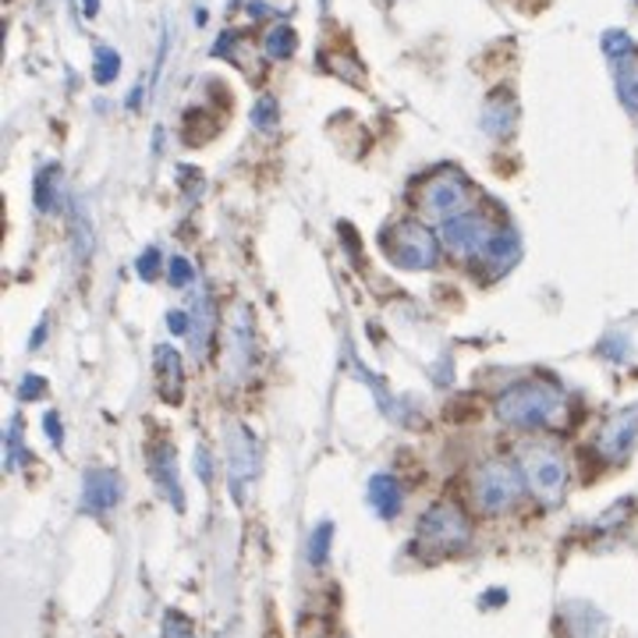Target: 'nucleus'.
Wrapping results in <instances>:
<instances>
[{
	"instance_id": "28",
	"label": "nucleus",
	"mask_w": 638,
	"mask_h": 638,
	"mask_svg": "<svg viewBox=\"0 0 638 638\" xmlns=\"http://www.w3.org/2000/svg\"><path fill=\"white\" fill-rule=\"evenodd\" d=\"M164 635H167V638H196V631H192V625L185 621L181 614H167V621H164Z\"/></svg>"
},
{
	"instance_id": "5",
	"label": "nucleus",
	"mask_w": 638,
	"mask_h": 638,
	"mask_svg": "<svg viewBox=\"0 0 638 638\" xmlns=\"http://www.w3.org/2000/svg\"><path fill=\"white\" fill-rule=\"evenodd\" d=\"M440 238H443V245H448L454 256L487 259L493 242H497V230L490 227L487 217H479V213H458V217L443 220Z\"/></svg>"
},
{
	"instance_id": "17",
	"label": "nucleus",
	"mask_w": 638,
	"mask_h": 638,
	"mask_svg": "<svg viewBox=\"0 0 638 638\" xmlns=\"http://www.w3.org/2000/svg\"><path fill=\"white\" fill-rule=\"evenodd\" d=\"M29 461H32V454L26 451V443H22V419L11 415L8 433H4V469L18 472L22 465H29Z\"/></svg>"
},
{
	"instance_id": "22",
	"label": "nucleus",
	"mask_w": 638,
	"mask_h": 638,
	"mask_svg": "<svg viewBox=\"0 0 638 638\" xmlns=\"http://www.w3.org/2000/svg\"><path fill=\"white\" fill-rule=\"evenodd\" d=\"M331 539H334V526L331 521H323V526L313 532V539H308V560L320 568L326 565V553H331Z\"/></svg>"
},
{
	"instance_id": "14",
	"label": "nucleus",
	"mask_w": 638,
	"mask_h": 638,
	"mask_svg": "<svg viewBox=\"0 0 638 638\" xmlns=\"http://www.w3.org/2000/svg\"><path fill=\"white\" fill-rule=\"evenodd\" d=\"M370 508L380 514V518H394L397 511H401V482L394 479V475H386V472H380V475H373L370 479Z\"/></svg>"
},
{
	"instance_id": "15",
	"label": "nucleus",
	"mask_w": 638,
	"mask_h": 638,
	"mask_svg": "<svg viewBox=\"0 0 638 638\" xmlns=\"http://www.w3.org/2000/svg\"><path fill=\"white\" fill-rule=\"evenodd\" d=\"M61 178H65V174H61V167H57V164H47L40 174H36L32 203H36V209H40V213H50L57 203H61V192H57V188H61Z\"/></svg>"
},
{
	"instance_id": "29",
	"label": "nucleus",
	"mask_w": 638,
	"mask_h": 638,
	"mask_svg": "<svg viewBox=\"0 0 638 638\" xmlns=\"http://www.w3.org/2000/svg\"><path fill=\"white\" fill-rule=\"evenodd\" d=\"M43 394H47V383H43V376H36V373H29V376L22 380V386H18V397H22V401L43 397Z\"/></svg>"
},
{
	"instance_id": "20",
	"label": "nucleus",
	"mask_w": 638,
	"mask_h": 638,
	"mask_svg": "<svg viewBox=\"0 0 638 638\" xmlns=\"http://www.w3.org/2000/svg\"><path fill=\"white\" fill-rule=\"evenodd\" d=\"M71 242H75V256L89 259V253H92V224H89L79 199L71 203Z\"/></svg>"
},
{
	"instance_id": "34",
	"label": "nucleus",
	"mask_w": 638,
	"mask_h": 638,
	"mask_svg": "<svg viewBox=\"0 0 638 638\" xmlns=\"http://www.w3.org/2000/svg\"><path fill=\"white\" fill-rule=\"evenodd\" d=\"M47 337V323L40 326V331H36V337H32V347H40V341Z\"/></svg>"
},
{
	"instance_id": "32",
	"label": "nucleus",
	"mask_w": 638,
	"mask_h": 638,
	"mask_svg": "<svg viewBox=\"0 0 638 638\" xmlns=\"http://www.w3.org/2000/svg\"><path fill=\"white\" fill-rule=\"evenodd\" d=\"M196 472H199L203 482H213V458H209V451L203 448V443L196 448Z\"/></svg>"
},
{
	"instance_id": "3",
	"label": "nucleus",
	"mask_w": 638,
	"mask_h": 638,
	"mask_svg": "<svg viewBox=\"0 0 638 638\" xmlns=\"http://www.w3.org/2000/svg\"><path fill=\"white\" fill-rule=\"evenodd\" d=\"M469 539H472V526L458 504H433L419 518V547L425 550L451 553V550L469 547Z\"/></svg>"
},
{
	"instance_id": "33",
	"label": "nucleus",
	"mask_w": 638,
	"mask_h": 638,
	"mask_svg": "<svg viewBox=\"0 0 638 638\" xmlns=\"http://www.w3.org/2000/svg\"><path fill=\"white\" fill-rule=\"evenodd\" d=\"M82 11H86L89 18H96V11H100V0H82Z\"/></svg>"
},
{
	"instance_id": "19",
	"label": "nucleus",
	"mask_w": 638,
	"mask_h": 638,
	"mask_svg": "<svg viewBox=\"0 0 638 638\" xmlns=\"http://www.w3.org/2000/svg\"><path fill=\"white\" fill-rule=\"evenodd\" d=\"M482 128L497 135V139H504V135H511V128H514V107L508 100H490L487 114H482Z\"/></svg>"
},
{
	"instance_id": "12",
	"label": "nucleus",
	"mask_w": 638,
	"mask_h": 638,
	"mask_svg": "<svg viewBox=\"0 0 638 638\" xmlns=\"http://www.w3.org/2000/svg\"><path fill=\"white\" fill-rule=\"evenodd\" d=\"M253 355H256L253 320H248V308H238V320L230 323V337H227V370L245 373L248 365H253Z\"/></svg>"
},
{
	"instance_id": "27",
	"label": "nucleus",
	"mask_w": 638,
	"mask_h": 638,
	"mask_svg": "<svg viewBox=\"0 0 638 638\" xmlns=\"http://www.w3.org/2000/svg\"><path fill=\"white\" fill-rule=\"evenodd\" d=\"M135 269H139V277H143V281H153V277H157V269H160V248H157V245H149L146 253L139 256V263H135Z\"/></svg>"
},
{
	"instance_id": "31",
	"label": "nucleus",
	"mask_w": 638,
	"mask_h": 638,
	"mask_svg": "<svg viewBox=\"0 0 638 638\" xmlns=\"http://www.w3.org/2000/svg\"><path fill=\"white\" fill-rule=\"evenodd\" d=\"M167 331H170L174 337H185V334L192 331L188 313H167Z\"/></svg>"
},
{
	"instance_id": "23",
	"label": "nucleus",
	"mask_w": 638,
	"mask_h": 638,
	"mask_svg": "<svg viewBox=\"0 0 638 638\" xmlns=\"http://www.w3.org/2000/svg\"><path fill=\"white\" fill-rule=\"evenodd\" d=\"M196 347H199V355H203V347H206V341H209V326H213V302H209V295H199L196 298Z\"/></svg>"
},
{
	"instance_id": "9",
	"label": "nucleus",
	"mask_w": 638,
	"mask_h": 638,
	"mask_svg": "<svg viewBox=\"0 0 638 638\" xmlns=\"http://www.w3.org/2000/svg\"><path fill=\"white\" fill-rule=\"evenodd\" d=\"M635 440H638V404H631V409H621L603 425V430H599L596 448H599V454H603V458L621 461L635 448Z\"/></svg>"
},
{
	"instance_id": "8",
	"label": "nucleus",
	"mask_w": 638,
	"mask_h": 638,
	"mask_svg": "<svg viewBox=\"0 0 638 638\" xmlns=\"http://www.w3.org/2000/svg\"><path fill=\"white\" fill-rule=\"evenodd\" d=\"M465 203H469V185L461 174H440V178H433L422 192V209L440 220H451L458 213H465Z\"/></svg>"
},
{
	"instance_id": "4",
	"label": "nucleus",
	"mask_w": 638,
	"mask_h": 638,
	"mask_svg": "<svg viewBox=\"0 0 638 638\" xmlns=\"http://www.w3.org/2000/svg\"><path fill=\"white\" fill-rule=\"evenodd\" d=\"M383 245H386V256L404 269H430L440 256L436 235L415 220H401L397 227H391V235L383 238Z\"/></svg>"
},
{
	"instance_id": "6",
	"label": "nucleus",
	"mask_w": 638,
	"mask_h": 638,
	"mask_svg": "<svg viewBox=\"0 0 638 638\" xmlns=\"http://www.w3.org/2000/svg\"><path fill=\"white\" fill-rule=\"evenodd\" d=\"M526 479H529V487L532 493L543 500V504H557L560 497H565V482H568V465H565V458H560L553 448H532L526 451Z\"/></svg>"
},
{
	"instance_id": "24",
	"label": "nucleus",
	"mask_w": 638,
	"mask_h": 638,
	"mask_svg": "<svg viewBox=\"0 0 638 638\" xmlns=\"http://www.w3.org/2000/svg\"><path fill=\"white\" fill-rule=\"evenodd\" d=\"M253 121L263 131H274L277 128V100H274V96H263V100L253 107Z\"/></svg>"
},
{
	"instance_id": "2",
	"label": "nucleus",
	"mask_w": 638,
	"mask_h": 638,
	"mask_svg": "<svg viewBox=\"0 0 638 638\" xmlns=\"http://www.w3.org/2000/svg\"><path fill=\"white\" fill-rule=\"evenodd\" d=\"M521 493V469L511 461H487L472 475V500L482 514L508 511Z\"/></svg>"
},
{
	"instance_id": "1",
	"label": "nucleus",
	"mask_w": 638,
	"mask_h": 638,
	"mask_svg": "<svg viewBox=\"0 0 638 638\" xmlns=\"http://www.w3.org/2000/svg\"><path fill=\"white\" fill-rule=\"evenodd\" d=\"M565 412H568V397L550 380L514 383L511 391H504L497 401L500 422L514 425V430H547V425H557L565 419Z\"/></svg>"
},
{
	"instance_id": "18",
	"label": "nucleus",
	"mask_w": 638,
	"mask_h": 638,
	"mask_svg": "<svg viewBox=\"0 0 638 638\" xmlns=\"http://www.w3.org/2000/svg\"><path fill=\"white\" fill-rule=\"evenodd\" d=\"M295 47H298V36H295V29L292 26H274L266 32V40H263V50H266V57H274V61H287V57L295 53Z\"/></svg>"
},
{
	"instance_id": "25",
	"label": "nucleus",
	"mask_w": 638,
	"mask_h": 638,
	"mask_svg": "<svg viewBox=\"0 0 638 638\" xmlns=\"http://www.w3.org/2000/svg\"><path fill=\"white\" fill-rule=\"evenodd\" d=\"M603 50H607L610 61H621V57H631V53H635V43L628 40L625 32H607V36H603Z\"/></svg>"
},
{
	"instance_id": "7",
	"label": "nucleus",
	"mask_w": 638,
	"mask_h": 638,
	"mask_svg": "<svg viewBox=\"0 0 638 638\" xmlns=\"http://www.w3.org/2000/svg\"><path fill=\"white\" fill-rule=\"evenodd\" d=\"M227 475L235 500H245V490L259 475V448L248 425H230L227 430Z\"/></svg>"
},
{
	"instance_id": "30",
	"label": "nucleus",
	"mask_w": 638,
	"mask_h": 638,
	"mask_svg": "<svg viewBox=\"0 0 638 638\" xmlns=\"http://www.w3.org/2000/svg\"><path fill=\"white\" fill-rule=\"evenodd\" d=\"M43 425H47V436H50L53 448H61V443H65V430H61V419H57V412H47V415H43Z\"/></svg>"
},
{
	"instance_id": "10",
	"label": "nucleus",
	"mask_w": 638,
	"mask_h": 638,
	"mask_svg": "<svg viewBox=\"0 0 638 638\" xmlns=\"http://www.w3.org/2000/svg\"><path fill=\"white\" fill-rule=\"evenodd\" d=\"M121 493H125V482L118 472L89 469L82 475V511H89V514H107L110 508H118Z\"/></svg>"
},
{
	"instance_id": "16",
	"label": "nucleus",
	"mask_w": 638,
	"mask_h": 638,
	"mask_svg": "<svg viewBox=\"0 0 638 638\" xmlns=\"http://www.w3.org/2000/svg\"><path fill=\"white\" fill-rule=\"evenodd\" d=\"M614 71H617V92H621V104L631 114H638V53L614 61Z\"/></svg>"
},
{
	"instance_id": "13",
	"label": "nucleus",
	"mask_w": 638,
	"mask_h": 638,
	"mask_svg": "<svg viewBox=\"0 0 638 638\" xmlns=\"http://www.w3.org/2000/svg\"><path fill=\"white\" fill-rule=\"evenodd\" d=\"M153 362H157V386L164 401H178L181 397V386H185V373H181V355L174 352L167 344H157V352H153Z\"/></svg>"
},
{
	"instance_id": "11",
	"label": "nucleus",
	"mask_w": 638,
	"mask_h": 638,
	"mask_svg": "<svg viewBox=\"0 0 638 638\" xmlns=\"http://www.w3.org/2000/svg\"><path fill=\"white\" fill-rule=\"evenodd\" d=\"M149 465H153V479L164 490V497L170 500L174 508L185 511V493H181V479H178V465H174V448L170 443H153L149 451Z\"/></svg>"
},
{
	"instance_id": "26",
	"label": "nucleus",
	"mask_w": 638,
	"mask_h": 638,
	"mask_svg": "<svg viewBox=\"0 0 638 638\" xmlns=\"http://www.w3.org/2000/svg\"><path fill=\"white\" fill-rule=\"evenodd\" d=\"M192 281H196V269H192V263L185 256H174L170 259V284L174 287H188Z\"/></svg>"
},
{
	"instance_id": "21",
	"label": "nucleus",
	"mask_w": 638,
	"mask_h": 638,
	"mask_svg": "<svg viewBox=\"0 0 638 638\" xmlns=\"http://www.w3.org/2000/svg\"><path fill=\"white\" fill-rule=\"evenodd\" d=\"M121 71V53L110 50V47H96V57H92V79L100 86H110L114 79H118Z\"/></svg>"
}]
</instances>
